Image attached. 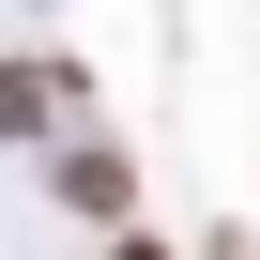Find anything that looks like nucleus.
I'll use <instances>...</instances> for the list:
<instances>
[{"instance_id":"obj_4","label":"nucleus","mask_w":260,"mask_h":260,"mask_svg":"<svg viewBox=\"0 0 260 260\" xmlns=\"http://www.w3.org/2000/svg\"><path fill=\"white\" fill-rule=\"evenodd\" d=\"M199 260H260V245H245V230H214V245H199Z\"/></svg>"},{"instance_id":"obj_2","label":"nucleus","mask_w":260,"mask_h":260,"mask_svg":"<svg viewBox=\"0 0 260 260\" xmlns=\"http://www.w3.org/2000/svg\"><path fill=\"white\" fill-rule=\"evenodd\" d=\"M77 107H92V77L61 46H16L0 61V138H77Z\"/></svg>"},{"instance_id":"obj_1","label":"nucleus","mask_w":260,"mask_h":260,"mask_svg":"<svg viewBox=\"0 0 260 260\" xmlns=\"http://www.w3.org/2000/svg\"><path fill=\"white\" fill-rule=\"evenodd\" d=\"M46 199H61V214H92V230H138V153L77 122V138L46 153Z\"/></svg>"},{"instance_id":"obj_3","label":"nucleus","mask_w":260,"mask_h":260,"mask_svg":"<svg viewBox=\"0 0 260 260\" xmlns=\"http://www.w3.org/2000/svg\"><path fill=\"white\" fill-rule=\"evenodd\" d=\"M107 260H184V245H153V230H107Z\"/></svg>"}]
</instances>
